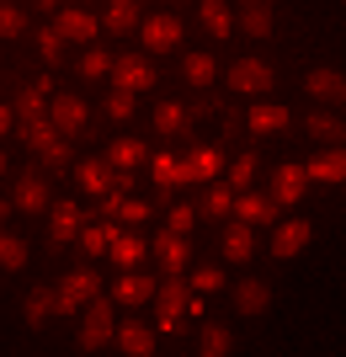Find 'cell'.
Instances as JSON below:
<instances>
[{
  "mask_svg": "<svg viewBox=\"0 0 346 357\" xmlns=\"http://www.w3.org/2000/svg\"><path fill=\"white\" fill-rule=\"evenodd\" d=\"M267 304H272L267 283H235V310H240V314H261Z\"/></svg>",
  "mask_w": 346,
  "mask_h": 357,
  "instance_id": "obj_27",
  "label": "cell"
},
{
  "mask_svg": "<svg viewBox=\"0 0 346 357\" xmlns=\"http://www.w3.org/2000/svg\"><path fill=\"white\" fill-rule=\"evenodd\" d=\"M91 298H96V272H70V278L54 288V314H75Z\"/></svg>",
  "mask_w": 346,
  "mask_h": 357,
  "instance_id": "obj_4",
  "label": "cell"
},
{
  "mask_svg": "<svg viewBox=\"0 0 346 357\" xmlns=\"http://www.w3.org/2000/svg\"><path fill=\"white\" fill-rule=\"evenodd\" d=\"M219 283H224V272H219V267H197L192 272V288H197V294H213Z\"/></svg>",
  "mask_w": 346,
  "mask_h": 357,
  "instance_id": "obj_45",
  "label": "cell"
},
{
  "mask_svg": "<svg viewBox=\"0 0 346 357\" xmlns=\"http://www.w3.org/2000/svg\"><path fill=\"white\" fill-rule=\"evenodd\" d=\"M304 245H309V224L304 219H288V224H277V235H272V256H299Z\"/></svg>",
  "mask_w": 346,
  "mask_h": 357,
  "instance_id": "obj_17",
  "label": "cell"
},
{
  "mask_svg": "<svg viewBox=\"0 0 346 357\" xmlns=\"http://www.w3.org/2000/svg\"><path fill=\"white\" fill-rule=\"evenodd\" d=\"M112 235H118V224H80V245H86V256H102L107 245H112Z\"/></svg>",
  "mask_w": 346,
  "mask_h": 357,
  "instance_id": "obj_32",
  "label": "cell"
},
{
  "mask_svg": "<svg viewBox=\"0 0 346 357\" xmlns=\"http://www.w3.org/2000/svg\"><path fill=\"white\" fill-rule=\"evenodd\" d=\"M256 224H245V219H235V224H224V256L229 261H251V251H256V235H251Z\"/></svg>",
  "mask_w": 346,
  "mask_h": 357,
  "instance_id": "obj_15",
  "label": "cell"
},
{
  "mask_svg": "<svg viewBox=\"0 0 346 357\" xmlns=\"http://www.w3.org/2000/svg\"><path fill=\"white\" fill-rule=\"evenodd\" d=\"M139 38H144V48H176L181 22L176 16H150V22H139Z\"/></svg>",
  "mask_w": 346,
  "mask_h": 357,
  "instance_id": "obj_18",
  "label": "cell"
},
{
  "mask_svg": "<svg viewBox=\"0 0 346 357\" xmlns=\"http://www.w3.org/2000/svg\"><path fill=\"white\" fill-rule=\"evenodd\" d=\"M6 208H11V197H0V219H6Z\"/></svg>",
  "mask_w": 346,
  "mask_h": 357,
  "instance_id": "obj_49",
  "label": "cell"
},
{
  "mask_svg": "<svg viewBox=\"0 0 346 357\" xmlns=\"http://www.w3.org/2000/svg\"><path fill=\"white\" fill-rule=\"evenodd\" d=\"M192 224H197V208H187V203H176V208H171V224H166V229H176V235H187Z\"/></svg>",
  "mask_w": 346,
  "mask_h": 357,
  "instance_id": "obj_46",
  "label": "cell"
},
{
  "mask_svg": "<svg viewBox=\"0 0 346 357\" xmlns=\"http://www.w3.org/2000/svg\"><path fill=\"white\" fill-rule=\"evenodd\" d=\"M304 181H309V171H304V165H277V171H272V197H277V203H299L304 197Z\"/></svg>",
  "mask_w": 346,
  "mask_h": 357,
  "instance_id": "obj_13",
  "label": "cell"
},
{
  "mask_svg": "<svg viewBox=\"0 0 346 357\" xmlns=\"http://www.w3.org/2000/svg\"><path fill=\"white\" fill-rule=\"evenodd\" d=\"M112 75H118L123 91H150L155 86V64L144 59V54H123V59L112 64Z\"/></svg>",
  "mask_w": 346,
  "mask_h": 357,
  "instance_id": "obj_7",
  "label": "cell"
},
{
  "mask_svg": "<svg viewBox=\"0 0 346 357\" xmlns=\"http://www.w3.org/2000/svg\"><path fill=\"white\" fill-rule=\"evenodd\" d=\"M277 208H283L277 197H261V192H251V187L235 192V213H240L245 224H277Z\"/></svg>",
  "mask_w": 346,
  "mask_h": 357,
  "instance_id": "obj_9",
  "label": "cell"
},
{
  "mask_svg": "<svg viewBox=\"0 0 346 357\" xmlns=\"http://www.w3.org/2000/svg\"><path fill=\"white\" fill-rule=\"evenodd\" d=\"M48 314H54V294H48V283H38L27 294V304H22V320L38 331V326H48Z\"/></svg>",
  "mask_w": 346,
  "mask_h": 357,
  "instance_id": "obj_25",
  "label": "cell"
},
{
  "mask_svg": "<svg viewBox=\"0 0 346 357\" xmlns=\"http://www.w3.org/2000/svg\"><path fill=\"white\" fill-rule=\"evenodd\" d=\"M288 107H277V102H256L251 107V134H283L288 128Z\"/></svg>",
  "mask_w": 346,
  "mask_h": 357,
  "instance_id": "obj_22",
  "label": "cell"
},
{
  "mask_svg": "<svg viewBox=\"0 0 346 357\" xmlns=\"http://www.w3.org/2000/svg\"><path fill=\"white\" fill-rule=\"evenodd\" d=\"M229 347H235V336L224 326H203V357H224Z\"/></svg>",
  "mask_w": 346,
  "mask_h": 357,
  "instance_id": "obj_39",
  "label": "cell"
},
{
  "mask_svg": "<svg viewBox=\"0 0 346 357\" xmlns=\"http://www.w3.org/2000/svg\"><path fill=\"white\" fill-rule=\"evenodd\" d=\"M43 102H48V80L16 91V112H22V118H38V112H43Z\"/></svg>",
  "mask_w": 346,
  "mask_h": 357,
  "instance_id": "obj_36",
  "label": "cell"
},
{
  "mask_svg": "<svg viewBox=\"0 0 346 357\" xmlns=\"http://www.w3.org/2000/svg\"><path fill=\"white\" fill-rule=\"evenodd\" d=\"M80 208L75 203H59V208H54V235H48V245H54V251H59V245H70V240L80 235Z\"/></svg>",
  "mask_w": 346,
  "mask_h": 357,
  "instance_id": "obj_23",
  "label": "cell"
},
{
  "mask_svg": "<svg viewBox=\"0 0 346 357\" xmlns=\"http://www.w3.org/2000/svg\"><path fill=\"white\" fill-rule=\"evenodd\" d=\"M251 181H256V155H235V165H229V187L245 192Z\"/></svg>",
  "mask_w": 346,
  "mask_h": 357,
  "instance_id": "obj_40",
  "label": "cell"
},
{
  "mask_svg": "<svg viewBox=\"0 0 346 357\" xmlns=\"http://www.w3.org/2000/svg\"><path fill=\"white\" fill-rule=\"evenodd\" d=\"M304 128H309L320 144H346V118H336V112H309Z\"/></svg>",
  "mask_w": 346,
  "mask_h": 357,
  "instance_id": "obj_24",
  "label": "cell"
},
{
  "mask_svg": "<svg viewBox=\"0 0 346 357\" xmlns=\"http://www.w3.org/2000/svg\"><path fill=\"white\" fill-rule=\"evenodd\" d=\"M107 256H112V261H118V267H139V261H144V256H150V240H139L134 229H128V235H112V245H107Z\"/></svg>",
  "mask_w": 346,
  "mask_h": 357,
  "instance_id": "obj_20",
  "label": "cell"
},
{
  "mask_svg": "<svg viewBox=\"0 0 346 357\" xmlns=\"http://www.w3.org/2000/svg\"><path fill=\"white\" fill-rule=\"evenodd\" d=\"M144 155H150V149L139 144V139H118V144L107 149V165H118V171H134V165L144 160Z\"/></svg>",
  "mask_w": 346,
  "mask_h": 357,
  "instance_id": "obj_33",
  "label": "cell"
},
{
  "mask_svg": "<svg viewBox=\"0 0 346 357\" xmlns=\"http://www.w3.org/2000/svg\"><path fill=\"white\" fill-rule=\"evenodd\" d=\"M54 27H59L64 43H86L91 32H96V22H91L86 11H59V22H54Z\"/></svg>",
  "mask_w": 346,
  "mask_h": 357,
  "instance_id": "obj_29",
  "label": "cell"
},
{
  "mask_svg": "<svg viewBox=\"0 0 346 357\" xmlns=\"http://www.w3.org/2000/svg\"><path fill=\"white\" fill-rule=\"evenodd\" d=\"M203 27H208L213 38H229V32H235V16H229V6H219V0H203Z\"/></svg>",
  "mask_w": 346,
  "mask_h": 357,
  "instance_id": "obj_35",
  "label": "cell"
},
{
  "mask_svg": "<svg viewBox=\"0 0 346 357\" xmlns=\"http://www.w3.org/2000/svg\"><path fill=\"white\" fill-rule=\"evenodd\" d=\"M48 118H54V128H59L64 139L70 134H86V102H80V96H54V107H48Z\"/></svg>",
  "mask_w": 346,
  "mask_h": 357,
  "instance_id": "obj_8",
  "label": "cell"
},
{
  "mask_svg": "<svg viewBox=\"0 0 346 357\" xmlns=\"http://www.w3.org/2000/svg\"><path fill=\"white\" fill-rule=\"evenodd\" d=\"M27 261V240L11 235V229H0V272H16Z\"/></svg>",
  "mask_w": 346,
  "mask_h": 357,
  "instance_id": "obj_34",
  "label": "cell"
},
{
  "mask_svg": "<svg viewBox=\"0 0 346 357\" xmlns=\"http://www.w3.org/2000/svg\"><path fill=\"white\" fill-rule=\"evenodd\" d=\"M11 112H16V107H6V102H0V134L11 128Z\"/></svg>",
  "mask_w": 346,
  "mask_h": 357,
  "instance_id": "obj_48",
  "label": "cell"
},
{
  "mask_svg": "<svg viewBox=\"0 0 346 357\" xmlns=\"http://www.w3.org/2000/svg\"><path fill=\"white\" fill-rule=\"evenodd\" d=\"M38 6H43V11H54V6H59V0H38Z\"/></svg>",
  "mask_w": 346,
  "mask_h": 357,
  "instance_id": "obj_50",
  "label": "cell"
},
{
  "mask_svg": "<svg viewBox=\"0 0 346 357\" xmlns=\"http://www.w3.org/2000/svg\"><path fill=\"white\" fill-rule=\"evenodd\" d=\"M38 48H43V59H48V64H59V59H64V38H59V27H43V32H38Z\"/></svg>",
  "mask_w": 346,
  "mask_h": 357,
  "instance_id": "obj_41",
  "label": "cell"
},
{
  "mask_svg": "<svg viewBox=\"0 0 346 357\" xmlns=\"http://www.w3.org/2000/svg\"><path fill=\"white\" fill-rule=\"evenodd\" d=\"M107 118H134V91H112V96H107Z\"/></svg>",
  "mask_w": 346,
  "mask_h": 357,
  "instance_id": "obj_43",
  "label": "cell"
},
{
  "mask_svg": "<svg viewBox=\"0 0 346 357\" xmlns=\"http://www.w3.org/2000/svg\"><path fill=\"white\" fill-rule=\"evenodd\" d=\"M219 176V149H192V160H181L176 165V187H187V181H213Z\"/></svg>",
  "mask_w": 346,
  "mask_h": 357,
  "instance_id": "obj_12",
  "label": "cell"
},
{
  "mask_svg": "<svg viewBox=\"0 0 346 357\" xmlns=\"http://www.w3.org/2000/svg\"><path fill=\"white\" fill-rule=\"evenodd\" d=\"M235 27L251 32V38H267L272 32V0H240V22Z\"/></svg>",
  "mask_w": 346,
  "mask_h": 357,
  "instance_id": "obj_21",
  "label": "cell"
},
{
  "mask_svg": "<svg viewBox=\"0 0 346 357\" xmlns=\"http://www.w3.org/2000/svg\"><path fill=\"white\" fill-rule=\"evenodd\" d=\"M107 70H112V59H107L102 48H91L86 59H80V75H86V80H96V75H107Z\"/></svg>",
  "mask_w": 346,
  "mask_h": 357,
  "instance_id": "obj_44",
  "label": "cell"
},
{
  "mask_svg": "<svg viewBox=\"0 0 346 357\" xmlns=\"http://www.w3.org/2000/svg\"><path fill=\"white\" fill-rule=\"evenodd\" d=\"M11 203H16L22 213H43V208H48V181L38 176V171H27V176L16 181V197H11Z\"/></svg>",
  "mask_w": 346,
  "mask_h": 357,
  "instance_id": "obj_16",
  "label": "cell"
},
{
  "mask_svg": "<svg viewBox=\"0 0 346 357\" xmlns=\"http://www.w3.org/2000/svg\"><path fill=\"white\" fill-rule=\"evenodd\" d=\"M181 70H187V80H192V86H213L219 64H213L208 54H187V64H181Z\"/></svg>",
  "mask_w": 346,
  "mask_h": 357,
  "instance_id": "obj_37",
  "label": "cell"
},
{
  "mask_svg": "<svg viewBox=\"0 0 346 357\" xmlns=\"http://www.w3.org/2000/svg\"><path fill=\"white\" fill-rule=\"evenodd\" d=\"M75 176H80V187H86L91 197L112 192V165H107V160H86V165H80V171H75Z\"/></svg>",
  "mask_w": 346,
  "mask_h": 357,
  "instance_id": "obj_28",
  "label": "cell"
},
{
  "mask_svg": "<svg viewBox=\"0 0 346 357\" xmlns=\"http://www.w3.org/2000/svg\"><path fill=\"white\" fill-rule=\"evenodd\" d=\"M112 298L128 304V310H139V304H150V298H155V278H144L139 267H123V278L112 283Z\"/></svg>",
  "mask_w": 346,
  "mask_h": 357,
  "instance_id": "obj_6",
  "label": "cell"
},
{
  "mask_svg": "<svg viewBox=\"0 0 346 357\" xmlns=\"http://www.w3.org/2000/svg\"><path fill=\"white\" fill-rule=\"evenodd\" d=\"M187 123H192V112H187L181 102H160L155 107V128H160V134H187Z\"/></svg>",
  "mask_w": 346,
  "mask_h": 357,
  "instance_id": "obj_30",
  "label": "cell"
},
{
  "mask_svg": "<svg viewBox=\"0 0 346 357\" xmlns=\"http://www.w3.org/2000/svg\"><path fill=\"white\" fill-rule=\"evenodd\" d=\"M304 171H309V181H346V144L320 149V155L304 165Z\"/></svg>",
  "mask_w": 346,
  "mask_h": 357,
  "instance_id": "obj_14",
  "label": "cell"
},
{
  "mask_svg": "<svg viewBox=\"0 0 346 357\" xmlns=\"http://www.w3.org/2000/svg\"><path fill=\"white\" fill-rule=\"evenodd\" d=\"M150 251H155V261H160L166 272H181L187 261H192V245H187V235H176V229H166V235L155 240Z\"/></svg>",
  "mask_w": 346,
  "mask_h": 357,
  "instance_id": "obj_11",
  "label": "cell"
},
{
  "mask_svg": "<svg viewBox=\"0 0 346 357\" xmlns=\"http://www.w3.org/2000/svg\"><path fill=\"white\" fill-rule=\"evenodd\" d=\"M22 139L48 160V171H64V165H70V139L54 128V118H43V112H38V118H22Z\"/></svg>",
  "mask_w": 346,
  "mask_h": 357,
  "instance_id": "obj_1",
  "label": "cell"
},
{
  "mask_svg": "<svg viewBox=\"0 0 346 357\" xmlns=\"http://www.w3.org/2000/svg\"><path fill=\"white\" fill-rule=\"evenodd\" d=\"M22 27H27V22H22V11H16V6H0V38H16Z\"/></svg>",
  "mask_w": 346,
  "mask_h": 357,
  "instance_id": "obj_47",
  "label": "cell"
},
{
  "mask_svg": "<svg viewBox=\"0 0 346 357\" xmlns=\"http://www.w3.org/2000/svg\"><path fill=\"white\" fill-rule=\"evenodd\" d=\"M112 342H118L128 357H150V352H155V326H139V320H128V326H118V336H112Z\"/></svg>",
  "mask_w": 346,
  "mask_h": 357,
  "instance_id": "obj_19",
  "label": "cell"
},
{
  "mask_svg": "<svg viewBox=\"0 0 346 357\" xmlns=\"http://www.w3.org/2000/svg\"><path fill=\"white\" fill-rule=\"evenodd\" d=\"M112 219H123V224H144V219H150V203H139V197L118 192V208H112Z\"/></svg>",
  "mask_w": 346,
  "mask_h": 357,
  "instance_id": "obj_38",
  "label": "cell"
},
{
  "mask_svg": "<svg viewBox=\"0 0 346 357\" xmlns=\"http://www.w3.org/2000/svg\"><path fill=\"white\" fill-rule=\"evenodd\" d=\"M229 86L261 96V91H272V70H267L261 59H240V64H229Z\"/></svg>",
  "mask_w": 346,
  "mask_h": 357,
  "instance_id": "obj_10",
  "label": "cell"
},
{
  "mask_svg": "<svg viewBox=\"0 0 346 357\" xmlns=\"http://www.w3.org/2000/svg\"><path fill=\"white\" fill-rule=\"evenodd\" d=\"M139 22H144L139 0H112V6H107V32H134Z\"/></svg>",
  "mask_w": 346,
  "mask_h": 357,
  "instance_id": "obj_26",
  "label": "cell"
},
{
  "mask_svg": "<svg viewBox=\"0 0 346 357\" xmlns=\"http://www.w3.org/2000/svg\"><path fill=\"white\" fill-rule=\"evenodd\" d=\"M197 213L203 219H229L235 213V187H208V197L197 203Z\"/></svg>",
  "mask_w": 346,
  "mask_h": 357,
  "instance_id": "obj_31",
  "label": "cell"
},
{
  "mask_svg": "<svg viewBox=\"0 0 346 357\" xmlns=\"http://www.w3.org/2000/svg\"><path fill=\"white\" fill-rule=\"evenodd\" d=\"M176 155H155L150 160V171H155V181H160V187H176Z\"/></svg>",
  "mask_w": 346,
  "mask_h": 357,
  "instance_id": "obj_42",
  "label": "cell"
},
{
  "mask_svg": "<svg viewBox=\"0 0 346 357\" xmlns=\"http://www.w3.org/2000/svg\"><path fill=\"white\" fill-rule=\"evenodd\" d=\"M112 336H118V320H112V298H91L86 326H80V347H86V352H102Z\"/></svg>",
  "mask_w": 346,
  "mask_h": 357,
  "instance_id": "obj_3",
  "label": "cell"
},
{
  "mask_svg": "<svg viewBox=\"0 0 346 357\" xmlns=\"http://www.w3.org/2000/svg\"><path fill=\"white\" fill-rule=\"evenodd\" d=\"M304 91H309L315 102H341V107H346V75L331 70V64H320V70L304 75Z\"/></svg>",
  "mask_w": 346,
  "mask_h": 357,
  "instance_id": "obj_5",
  "label": "cell"
},
{
  "mask_svg": "<svg viewBox=\"0 0 346 357\" xmlns=\"http://www.w3.org/2000/svg\"><path fill=\"white\" fill-rule=\"evenodd\" d=\"M181 314H187V283L181 272H166V283H155V331H181Z\"/></svg>",
  "mask_w": 346,
  "mask_h": 357,
  "instance_id": "obj_2",
  "label": "cell"
},
{
  "mask_svg": "<svg viewBox=\"0 0 346 357\" xmlns=\"http://www.w3.org/2000/svg\"><path fill=\"white\" fill-rule=\"evenodd\" d=\"M0 171H6V155H0Z\"/></svg>",
  "mask_w": 346,
  "mask_h": 357,
  "instance_id": "obj_51",
  "label": "cell"
}]
</instances>
